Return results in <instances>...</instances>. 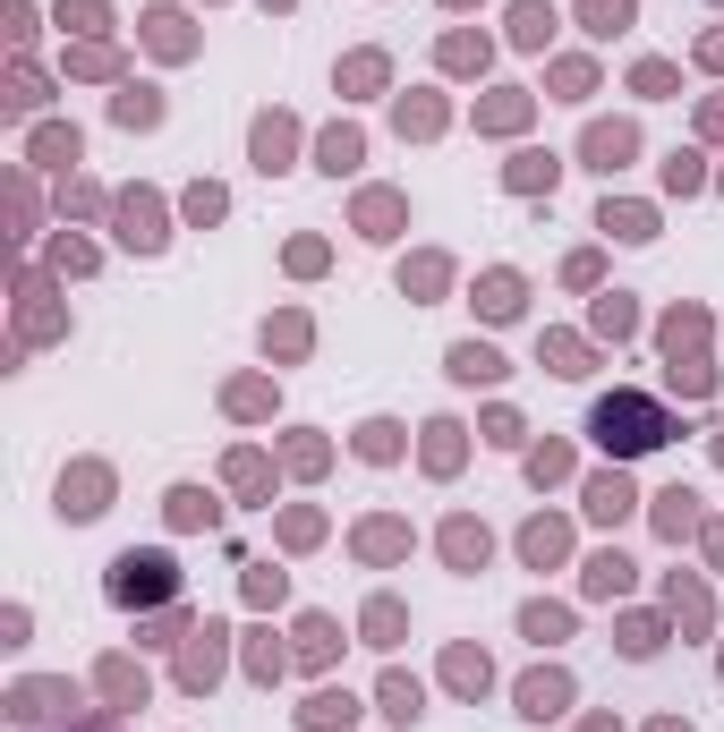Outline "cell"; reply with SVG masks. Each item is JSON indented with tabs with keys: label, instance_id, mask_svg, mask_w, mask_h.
<instances>
[{
	"label": "cell",
	"instance_id": "obj_1",
	"mask_svg": "<svg viewBox=\"0 0 724 732\" xmlns=\"http://www.w3.org/2000/svg\"><path fill=\"white\" fill-rule=\"evenodd\" d=\"M589 435L614 451V460H639V451H657L665 435H673V417H665L648 392H605L589 409Z\"/></svg>",
	"mask_w": 724,
	"mask_h": 732
},
{
	"label": "cell",
	"instance_id": "obj_2",
	"mask_svg": "<svg viewBox=\"0 0 724 732\" xmlns=\"http://www.w3.org/2000/svg\"><path fill=\"white\" fill-rule=\"evenodd\" d=\"M171 588H179L171 554H120V562H111V597H120V605H154Z\"/></svg>",
	"mask_w": 724,
	"mask_h": 732
},
{
	"label": "cell",
	"instance_id": "obj_3",
	"mask_svg": "<svg viewBox=\"0 0 724 732\" xmlns=\"http://www.w3.org/2000/svg\"><path fill=\"white\" fill-rule=\"evenodd\" d=\"M120 239H129V248H163V205H154V196H120Z\"/></svg>",
	"mask_w": 724,
	"mask_h": 732
},
{
	"label": "cell",
	"instance_id": "obj_4",
	"mask_svg": "<svg viewBox=\"0 0 724 732\" xmlns=\"http://www.w3.org/2000/svg\"><path fill=\"white\" fill-rule=\"evenodd\" d=\"M213 673H222V631L205 622V631H197V647L179 656V690H213Z\"/></svg>",
	"mask_w": 724,
	"mask_h": 732
},
{
	"label": "cell",
	"instance_id": "obj_5",
	"mask_svg": "<svg viewBox=\"0 0 724 732\" xmlns=\"http://www.w3.org/2000/svg\"><path fill=\"white\" fill-rule=\"evenodd\" d=\"M580 154H589L596 171H623V162L639 154V136H630L623 120H596V128H589V145H580Z\"/></svg>",
	"mask_w": 724,
	"mask_h": 732
},
{
	"label": "cell",
	"instance_id": "obj_6",
	"mask_svg": "<svg viewBox=\"0 0 724 732\" xmlns=\"http://www.w3.org/2000/svg\"><path fill=\"white\" fill-rule=\"evenodd\" d=\"M562 707H571V681H562V673H528L520 681V715L546 724V715H562Z\"/></svg>",
	"mask_w": 724,
	"mask_h": 732
},
{
	"label": "cell",
	"instance_id": "obj_7",
	"mask_svg": "<svg viewBox=\"0 0 724 732\" xmlns=\"http://www.w3.org/2000/svg\"><path fill=\"white\" fill-rule=\"evenodd\" d=\"M290 145H298V128L273 111V120H256V171H290Z\"/></svg>",
	"mask_w": 724,
	"mask_h": 732
},
{
	"label": "cell",
	"instance_id": "obj_8",
	"mask_svg": "<svg viewBox=\"0 0 724 732\" xmlns=\"http://www.w3.org/2000/svg\"><path fill=\"white\" fill-rule=\"evenodd\" d=\"M443 562H452V571H478V562H486V528H478V520H452V528H443Z\"/></svg>",
	"mask_w": 724,
	"mask_h": 732
},
{
	"label": "cell",
	"instance_id": "obj_9",
	"mask_svg": "<svg viewBox=\"0 0 724 732\" xmlns=\"http://www.w3.org/2000/svg\"><path fill=\"white\" fill-rule=\"evenodd\" d=\"M350 715H359V699H350V690H316V699L298 707V724H307V732H332V724H350Z\"/></svg>",
	"mask_w": 724,
	"mask_h": 732
},
{
	"label": "cell",
	"instance_id": "obj_10",
	"mask_svg": "<svg viewBox=\"0 0 724 732\" xmlns=\"http://www.w3.org/2000/svg\"><path fill=\"white\" fill-rule=\"evenodd\" d=\"M61 511H68V520H95V511H102V469H77V478H61Z\"/></svg>",
	"mask_w": 724,
	"mask_h": 732
},
{
	"label": "cell",
	"instance_id": "obj_11",
	"mask_svg": "<svg viewBox=\"0 0 724 732\" xmlns=\"http://www.w3.org/2000/svg\"><path fill=\"white\" fill-rule=\"evenodd\" d=\"M384 715H393V724H418V715H427V690H418L409 673H384Z\"/></svg>",
	"mask_w": 724,
	"mask_h": 732
},
{
	"label": "cell",
	"instance_id": "obj_12",
	"mask_svg": "<svg viewBox=\"0 0 724 732\" xmlns=\"http://www.w3.org/2000/svg\"><path fill=\"white\" fill-rule=\"evenodd\" d=\"M562 545H571V537H562V520H528V528H520V554L537 562V571H546V562H562Z\"/></svg>",
	"mask_w": 724,
	"mask_h": 732
},
{
	"label": "cell",
	"instance_id": "obj_13",
	"mask_svg": "<svg viewBox=\"0 0 724 732\" xmlns=\"http://www.w3.org/2000/svg\"><path fill=\"white\" fill-rule=\"evenodd\" d=\"M630 503H639V494L623 485V469H614V478H589V520H623Z\"/></svg>",
	"mask_w": 724,
	"mask_h": 732
},
{
	"label": "cell",
	"instance_id": "obj_14",
	"mask_svg": "<svg viewBox=\"0 0 724 732\" xmlns=\"http://www.w3.org/2000/svg\"><path fill=\"white\" fill-rule=\"evenodd\" d=\"M145 34H154V52H171V61H179V52H197V34H188V18H179V9H154V18H145Z\"/></svg>",
	"mask_w": 724,
	"mask_h": 732
},
{
	"label": "cell",
	"instance_id": "obj_15",
	"mask_svg": "<svg viewBox=\"0 0 724 732\" xmlns=\"http://www.w3.org/2000/svg\"><path fill=\"white\" fill-rule=\"evenodd\" d=\"M478 307H486L494 324L520 316V273H486V282H478Z\"/></svg>",
	"mask_w": 724,
	"mask_h": 732
},
{
	"label": "cell",
	"instance_id": "obj_16",
	"mask_svg": "<svg viewBox=\"0 0 724 732\" xmlns=\"http://www.w3.org/2000/svg\"><path fill=\"white\" fill-rule=\"evenodd\" d=\"M657 528H665V537H691V528H699V494H682V485L657 494Z\"/></svg>",
	"mask_w": 724,
	"mask_h": 732
},
{
	"label": "cell",
	"instance_id": "obj_17",
	"mask_svg": "<svg viewBox=\"0 0 724 732\" xmlns=\"http://www.w3.org/2000/svg\"><path fill=\"white\" fill-rule=\"evenodd\" d=\"M111 120H120V128H154V120H163V95H154V86H129V95L111 102Z\"/></svg>",
	"mask_w": 724,
	"mask_h": 732
},
{
	"label": "cell",
	"instance_id": "obj_18",
	"mask_svg": "<svg viewBox=\"0 0 724 732\" xmlns=\"http://www.w3.org/2000/svg\"><path fill=\"white\" fill-rule=\"evenodd\" d=\"M452 375H461V383H494V375H503V358H494L486 341H461V350H452Z\"/></svg>",
	"mask_w": 724,
	"mask_h": 732
},
{
	"label": "cell",
	"instance_id": "obj_19",
	"mask_svg": "<svg viewBox=\"0 0 724 732\" xmlns=\"http://www.w3.org/2000/svg\"><path fill=\"white\" fill-rule=\"evenodd\" d=\"M546 34H555V9H546V0H520V9H512V43H528V52H537Z\"/></svg>",
	"mask_w": 724,
	"mask_h": 732
},
{
	"label": "cell",
	"instance_id": "obj_20",
	"mask_svg": "<svg viewBox=\"0 0 724 732\" xmlns=\"http://www.w3.org/2000/svg\"><path fill=\"white\" fill-rule=\"evenodd\" d=\"M520 631L537 638V647H555V638H571V613H562V605H528V613H520Z\"/></svg>",
	"mask_w": 724,
	"mask_h": 732
},
{
	"label": "cell",
	"instance_id": "obj_21",
	"mask_svg": "<svg viewBox=\"0 0 724 732\" xmlns=\"http://www.w3.org/2000/svg\"><path fill=\"white\" fill-rule=\"evenodd\" d=\"M171 520H179V528H213L222 511H213V494H197V485H179V494H171Z\"/></svg>",
	"mask_w": 724,
	"mask_h": 732
},
{
	"label": "cell",
	"instance_id": "obj_22",
	"mask_svg": "<svg viewBox=\"0 0 724 732\" xmlns=\"http://www.w3.org/2000/svg\"><path fill=\"white\" fill-rule=\"evenodd\" d=\"M555 171H562L555 154H512V171H503V179H512V188H555Z\"/></svg>",
	"mask_w": 724,
	"mask_h": 732
},
{
	"label": "cell",
	"instance_id": "obj_23",
	"mask_svg": "<svg viewBox=\"0 0 724 732\" xmlns=\"http://www.w3.org/2000/svg\"><path fill=\"white\" fill-rule=\"evenodd\" d=\"M605 230L614 239H657V214L648 205H605Z\"/></svg>",
	"mask_w": 724,
	"mask_h": 732
},
{
	"label": "cell",
	"instance_id": "obj_24",
	"mask_svg": "<svg viewBox=\"0 0 724 732\" xmlns=\"http://www.w3.org/2000/svg\"><path fill=\"white\" fill-rule=\"evenodd\" d=\"M623 588H630V562L623 554H596L589 562V597H623Z\"/></svg>",
	"mask_w": 724,
	"mask_h": 732
},
{
	"label": "cell",
	"instance_id": "obj_25",
	"mask_svg": "<svg viewBox=\"0 0 724 732\" xmlns=\"http://www.w3.org/2000/svg\"><path fill=\"white\" fill-rule=\"evenodd\" d=\"M316 154H325V171H350V162L366 154V136H359V128H332V136L316 145Z\"/></svg>",
	"mask_w": 724,
	"mask_h": 732
},
{
	"label": "cell",
	"instance_id": "obj_26",
	"mask_svg": "<svg viewBox=\"0 0 724 732\" xmlns=\"http://www.w3.org/2000/svg\"><path fill=\"white\" fill-rule=\"evenodd\" d=\"M580 18H589V34H623L630 26V0H580Z\"/></svg>",
	"mask_w": 724,
	"mask_h": 732
},
{
	"label": "cell",
	"instance_id": "obj_27",
	"mask_svg": "<svg viewBox=\"0 0 724 732\" xmlns=\"http://www.w3.org/2000/svg\"><path fill=\"white\" fill-rule=\"evenodd\" d=\"M298 656H307V665H325V656H332V622H325V613L298 622Z\"/></svg>",
	"mask_w": 724,
	"mask_h": 732
},
{
	"label": "cell",
	"instance_id": "obj_28",
	"mask_svg": "<svg viewBox=\"0 0 724 732\" xmlns=\"http://www.w3.org/2000/svg\"><path fill=\"white\" fill-rule=\"evenodd\" d=\"M359 451H366V460H393V451H401V426H393V417L359 426Z\"/></svg>",
	"mask_w": 724,
	"mask_h": 732
},
{
	"label": "cell",
	"instance_id": "obj_29",
	"mask_svg": "<svg viewBox=\"0 0 724 732\" xmlns=\"http://www.w3.org/2000/svg\"><path fill=\"white\" fill-rule=\"evenodd\" d=\"M359 222H366V239H393L401 205H393V196H366V205H359Z\"/></svg>",
	"mask_w": 724,
	"mask_h": 732
},
{
	"label": "cell",
	"instance_id": "obj_30",
	"mask_svg": "<svg viewBox=\"0 0 724 732\" xmlns=\"http://www.w3.org/2000/svg\"><path fill=\"white\" fill-rule=\"evenodd\" d=\"M34 162H77V128H43L34 136Z\"/></svg>",
	"mask_w": 724,
	"mask_h": 732
},
{
	"label": "cell",
	"instance_id": "obj_31",
	"mask_svg": "<svg viewBox=\"0 0 724 732\" xmlns=\"http://www.w3.org/2000/svg\"><path fill=\"white\" fill-rule=\"evenodd\" d=\"M657 647H665V631L648 622V613H639V622H623V656H657Z\"/></svg>",
	"mask_w": 724,
	"mask_h": 732
},
{
	"label": "cell",
	"instance_id": "obj_32",
	"mask_svg": "<svg viewBox=\"0 0 724 732\" xmlns=\"http://www.w3.org/2000/svg\"><path fill=\"white\" fill-rule=\"evenodd\" d=\"M435 444H427V469H452L461 460V426H427Z\"/></svg>",
	"mask_w": 724,
	"mask_h": 732
},
{
	"label": "cell",
	"instance_id": "obj_33",
	"mask_svg": "<svg viewBox=\"0 0 724 732\" xmlns=\"http://www.w3.org/2000/svg\"><path fill=\"white\" fill-rule=\"evenodd\" d=\"M366 631H375V647H393V638H401V605H393V597L366 605Z\"/></svg>",
	"mask_w": 724,
	"mask_h": 732
},
{
	"label": "cell",
	"instance_id": "obj_34",
	"mask_svg": "<svg viewBox=\"0 0 724 732\" xmlns=\"http://www.w3.org/2000/svg\"><path fill=\"white\" fill-rule=\"evenodd\" d=\"M478 120H486V128H520V120H528V102H520V95H494Z\"/></svg>",
	"mask_w": 724,
	"mask_h": 732
},
{
	"label": "cell",
	"instance_id": "obj_35",
	"mask_svg": "<svg viewBox=\"0 0 724 732\" xmlns=\"http://www.w3.org/2000/svg\"><path fill=\"white\" fill-rule=\"evenodd\" d=\"M630 86H639V95H673V68H665V61H639V68H630Z\"/></svg>",
	"mask_w": 724,
	"mask_h": 732
},
{
	"label": "cell",
	"instance_id": "obj_36",
	"mask_svg": "<svg viewBox=\"0 0 724 732\" xmlns=\"http://www.w3.org/2000/svg\"><path fill=\"white\" fill-rule=\"evenodd\" d=\"M546 358H555V375H589V350L580 341H546Z\"/></svg>",
	"mask_w": 724,
	"mask_h": 732
},
{
	"label": "cell",
	"instance_id": "obj_37",
	"mask_svg": "<svg viewBox=\"0 0 724 732\" xmlns=\"http://www.w3.org/2000/svg\"><path fill=\"white\" fill-rule=\"evenodd\" d=\"M452 690H486V656H469V647H461V656H452Z\"/></svg>",
	"mask_w": 724,
	"mask_h": 732
},
{
	"label": "cell",
	"instance_id": "obj_38",
	"mask_svg": "<svg viewBox=\"0 0 724 732\" xmlns=\"http://www.w3.org/2000/svg\"><path fill=\"white\" fill-rule=\"evenodd\" d=\"M401 282H409V289H443V255H418V264H409Z\"/></svg>",
	"mask_w": 724,
	"mask_h": 732
},
{
	"label": "cell",
	"instance_id": "obj_39",
	"mask_svg": "<svg viewBox=\"0 0 724 732\" xmlns=\"http://www.w3.org/2000/svg\"><path fill=\"white\" fill-rule=\"evenodd\" d=\"M34 102H43V77H34V68H18V86H9V111H34Z\"/></svg>",
	"mask_w": 724,
	"mask_h": 732
},
{
	"label": "cell",
	"instance_id": "obj_40",
	"mask_svg": "<svg viewBox=\"0 0 724 732\" xmlns=\"http://www.w3.org/2000/svg\"><path fill=\"white\" fill-rule=\"evenodd\" d=\"M248 597H256V605H273V597H282V571H273V562H256V571H248Z\"/></svg>",
	"mask_w": 724,
	"mask_h": 732
},
{
	"label": "cell",
	"instance_id": "obj_41",
	"mask_svg": "<svg viewBox=\"0 0 724 732\" xmlns=\"http://www.w3.org/2000/svg\"><path fill=\"white\" fill-rule=\"evenodd\" d=\"M264 341H273V350H307V324H298V316H282L273 332H264Z\"/></svg>",
	"mask_w": 724,
	"mask_h": 732
},
{
	"label": "cell",
	"instance_id": "obj_42",
	"mask_svg": "<svg viewBox=\"0 0 724 732\" xmlns=\"http://www.w3.org/2000/svg\"><path fill=\"white\" fill-rule=\"evenodd\" d=\"M555 86H562L571 102H580V95H589V61H562V68H555Z\"/></svg>",
	"mask_w": 724,
	"mask_h": 732
},
{
	"label": "cell",
	"instance_id": "obj_43",
	"mask_svg": "<svg viewBox=\"0 0 724 732\" xmlns=\"http://www.w3.org/2000/svg\"><path fill=\"white\" fill-rule=\"evenodd\" d=\"M443 61H452V68H478V61H486V43H469V34H452V43H443Z\"/></svg>",
	"mask_w": 724,
	"mask_h": 732
},
{
	"label": "cell",
	"instance_id": "obj_44",
	"mask_svg": "<svg viewBox=\"0 0 724 732\" xmlns=\"http://www.w3.org/2000/svg\"><path fill=\"white\" fill-rule=\"evenodd\" d=\"M188 222H222V188H197V196H188Z\"/></svg>",
	"mask_w": 724,
	"mask_h": 732
},
{
	"label": "cell",
	"instance_id": "obj_45",
	"mask_svg": "<svg viewBox=\"0 0 724 732\" xmlns=\"http://www.w3.org/2000/svg\"><path fill=\"white\" fill-rule=\"evenodd\" d=\"M341 77H350V86H384V61H375V52H359V61L341 68Z\"/></svg>",
	"mask_w": 724,
	"mask_h": 732
},
{
	"label": "cell",
	"instance_id": "obj_46",
	"mask_svg": "<svg viewBox=\"0 0 724 732\" xmlns=\"http://www.w3.org/2000/svg\"><path fill=\"white\" fill-rule=\"evenodd\" d=\"M673 613H682V622H707V597H699V588H682V579H673Z\"/></svg>",
	"mask_w": 724,
	"mask_h": 732
},
{
	"label": "cell",
	"instance_id": "obj_47",
	"mask_svg": "<svg viewBox=\"0 0 724 732\" xmlns=\"http://www.w3.org/2000/svg\"><path fill=\"white\" fill-rule=\"evenodd\" d=\"M61 18H77V26L95 34V26H102V0H61Z\"/></svg>",
	"mask_w": 724,
	"mask_h": 732
},
{
	"label": "cell",
	"instance_id": "obj_48",
	"mask_svg": "<svg viewBox=\"0 0 724 732\" xmlns=\"http://www.w3.org/2000/svg\"><path fill=\"white\" fill-rule=\"evenodd\" d=\"M699 61H707V68H724V34H707V43H699Z\"/></svg>",
	"mask_w": 724,
	"mask_h": 732
},
{
	"label": "cell",
	"instance_id": "obj_49",
	"mask_svg": "<svg viewBox=\"0 0 724 732\" xmlns=\"http://www.w3.org/2000/svg\"><path fill=\"white\" fill-rule=\"evenodd\" d=\"M707 545H716V562H724V520H716V528H707Z\"/></svg>",
	"mask_w": 724,
	"mask_h": 732
},
{
	"label": "cell",
	"instance_id": "obj_50",
	"mask_svg": "<svg viewBox=\"0 0 724 732\" xmlns=\"http://www.w3.org/2000/svg\"><path fill=\"white\" fill-rule=\"evenodd\" d=\"M657 732H691V724H657Z\"/></svg>",
	"mask_w": 724,
	"mask_h": 732
},
{
	"label": "cell",
	"instance_id": "obj_51",
	"mask_svg": "<svg viewBox=\"0 0 724 732\" xmlns=\"http://www.w3.org/2000/svg\"><path fill=\"white\" fill-rule=\"evenodd\" d=\"M264 9H282V0H264Z\"/></svg>",
	"mask_w": 724,
	"mask_h": 732
},
{
	"label": "cell",
	"instance_id": "obj_52",
	"mask_svg": "<svg viewBox=\"0 0 724 732\" xmlns=\"http://www.w3.org/2000/svg\"><path fill=\"white\" fill-rule=\"evenodd\" d=\"M716 460H724V444H716Z\"/></svg>",
	"mask_w": 724,
	"mask_h": 732
},
{
	"label": "cell",
	"instance_id": "obj_53",
	"mask_svg": "<svg viewBox=\"0 0 724 732\" xmlns=\"http://www.w3.org/2000/svg\"><path fill=\"white\" fill-rule=\"evenodd\" d=\"M452 9H461V0H452Z\"/></svg>",
	"mask_w": 724,
	"mask_h": 732
}]
</instances>
